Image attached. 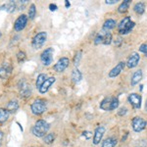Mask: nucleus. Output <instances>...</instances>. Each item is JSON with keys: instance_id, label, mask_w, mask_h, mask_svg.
Masks as SVG:
<instances>
[{"instance_id": "obj_9", "label": "nucleus", "mask_w": 147, "mask_h": 147, "mask_svg": "<svg viewBox=\"0 0 147 147\" xmlns=\"http://www.w3.org/2000/svg\"><path fill=\"white\" fill-rule=\"evenodd\" d=\"M69 64H70V60H69V58L63 57V58L59 59L58 62L54 65V70H55V72H57V73H62L68 68Z\"/></svg>"}, {"instance_id": "obj_27", "label": "nucleus", "mask_w": 147, "mask_h": 147, "mask_svg": "<svg viewBox=\"0 0 147 147\" xmlns=\"http://www.w3.org/2000/svg\"><path fill=\"white\" fill-rule=\"evenodd\" d=\"M129 3H130L129 0H125L124 2L121 3V5L119 6V8H118V11H119L120 13H125V12H127L129 7Z\"/></svg>"}, {"instance_id": "obj_44", "label": "nucleus", "mask_w": 147, "mask_h": 147, "mask_svg": "<svg viewBox=\"0 0 147 147\" xmlns=\"http://www.w3.org/2000/svg\"><path fill=\"white\" fill-rule=\"evenodd\" d=\"M30 147H34V146H30Z\"/></svg>"}, {"instance_id": "obj_4", "label": "nucleus", "mask_w": 147, "mask_h": 147, "mask_svg": "<svg viewBox=\"0 0 147 147\" xmlns=\"http://www.w3.org/2000/svg\"><path fill=\"white\" fill-rule=\"evenodd\" d=\"M134 22H132L131 19L129 17L124 18V20L121 21V23L118 26V30L121 34H127L132 30V28H134Z\"/></svg>"}, {"instance_id": "obj_8", "label": "nucleus", "mask_w": 147, "mask_h": 147, "mask_svg": "<svg viewBox=\"0 0 147 147\" xmlns=\"http://www.w3.org/2000/svg\"><path fill=\"white\" fill-rule=\"evenodd\" d=\"M147 122L144 119H142L140 117H136L134 118L131 122V125H132V129L136 132H140L142 131L146 127Z\"/></svg>"}, {"instance_id": "obj_32", "label": "nucleus", "mask_w": 147, "mask_h": 147, "mask_svg": "<svg viewBox=\"0 0 147 147\" xmlns=\"http://www.w3.org/2000/svg\"><path fill=\"white\" fill-rule=\"evenodd\" d=\"M80 58H82V52L80 51V52H78V53L76 54L75 59H74V63H75V65H76V66L79 65V62H80Z\"/></svg>"}, {"instance_id": "obj_2", "label": "nucleus", "mask_w": 147, "mask_h": 147, "mask_svg": "<svg viewBox=\"0 0 147 147\" xmlns=\"http://www.w3.org/2000/svg\"><path fill=\"white\" fill-rule=\"evenodd\" d=\"M119 99L118 97H106L101 101L100 109L104 111H113L119 106Z\"/></svg>"}, {"instance_id": "obj_36", "label": "nucleus", "mask_w": 147, "mask_h": 147, "mask_svg": "<svg viewBox=\"0 0 147 147\" xmlns=\"http://www.w3.org/2000/svg\"><path fill=\"white\" fill-rule=\"evenodd\" d=\"M82 136L86 137V139H89V138H90V137L92 136H91V132H89V131H84V134H82Z\"/></svg>"}, {"instance_id": "obj_18", "label": "nucleus", "mask_w": 147, "mask_h": 147, "mask_svg": "<svg viewBox=\"0 0 147 147\" xmlns=\"http://www.w3.org/2000/svg\"><path fill=\"white\" fill-rule=\"evenodd\" d=\"M102 32V35H103V42L102 44H105V45H109V44L112 42V34L111 32H109L108 30H101Z\"/></svg>"}, {"instance_id": "obj_12", "label": "nucleus", "mask_w": 147, "mask_h": 147, "mask_svg": "<svg viewBox=\"0 0 147 147\" xmlns=\"http://www.w3.org/2000/svg\"><path fill=\"white\" fill-rule=\"evenodd\" d=\"M139 60H140V56H139L138 53H136V52H134V53H131L129 57V59H127V66L129 67V69H134L136 68L137 65H138L139 63Z\"/></svg>"}, {"instance_id": "obj_20", "label": "nucleus", "mask_w": 147, "mask_h": 147, "mask_svg": "<svg viewBox=\"0 0 147 147\" xmlns=\"http://www.w3.org/2000/svg\"><path fill=\"white\" fill-rule=\"evenodd\" d=\"M0 8L3 9V10H6L7 12H9V13H12V12H14L15 11V9L17 8V5H16V2L10 1L6 4H3Z\"/></svg>"}, {"instance_id": "obj_30", "label": "nucleus", "mask_w": 147, "mask_h": 147, "mask_svg": "<svg viewBox=\"0 0 147 147\" xmlns=\"http://www.w3.org/2000/svg\"><path fill=\"white\" fill-rule=\"evenodd\" d=\"M17 60L19 63H23L26 60V53L24 51H19L17 53Z\"/></svg>"}, {"instance_id": "obj_3", "label": "nucleus", "mask_w": 147, "mask_h": 147, "mask_svg": "<svg viewBox=\"0 0 147 147\" xmlns=\"http://www.w3.org/2000/svg\"><path fill=\"white\" fill-rule=\"evenodd\" d=\"M46 106H47L46 101L44 100V99L38 98L32 103V105H30V110H32V113L34 114V115L40 116L46 111Z\"/></svg>"}, {"instance_id": "obj_6", "label": "nucleus", "mask_w": 147, "mask_h": 147, "mask_svg": "<svg viewBox=\"0 0 147 147\" xmlns=\"http://www.w3.org/2000/svg\"><path fill=\"white\" fill-rule=\"evenodd\" d=\"M53 53L54 50L52 47H48L40 54V61L44 66H49L53 62Z\"/></svg>"}, {"instance_id": "obj_11", "label": "nucleus", "mask_w": 147, "mask_h": 147, "mask_svg": "<svg viewBox=\"0 0 147 147\" xmlns=\"http://www.w3.org/2000/svg\"><path fill=\"white\" fill-rule=\"evenodd\" d=\"M12 72V66L9 63H3L0 66V79L6 80L9 78Z\"/></svg>"}, {"instance_id": "obj_10", "label": "nucleus", "mask_w": 147, "mask_h": 147, "mask_svg": "<svg viewBox=\"0 0 147 147\" xmlns=\"http://www.w3.org/2000/svg\"><path fill=\"white\" fill-rule=\"evenodd\" d=\"M127 100L134 109H140L141 107V95L137 93H131L127 97Z\"/></svg>"}, {"instance_id": "obj_15", "label": "nucleus", "mask_w": 147, "mask_h": 147, "mask_svg": "<svg viewBox=\"0 0 147 147\" xmlns=\"http://www.w3.org/2000/svg\"><path fill=\"white\" fill-rule=\"evenodd\" d=\"M125 66V62H120L117 66H116L115 68L112 69V70L110 71V73H109V77H110V78H116V77H118V76H119L120 74L123 72V70H124Z\"/></svg>"}, {"instance_id": "obj_25", "label": "nucleus", "mask_w": 147, "mask_h": 147, "mask_svg": "<svg viewBox=\"0 0 147 147\" xmlns=\"http://www.w3.org/2000/svg\"><path fill=\"white\" fill-rule=\"evenodd\" d=\"M46 80H47V76L45 74H40V75H38V77H37V79H36V82H35V85H36L37 88L39 89Z\"/></svg>"}, {"instance_id": "obj_29", "label": "nucleus", "mask_w": 147, "mask_h": 147, "mask_svg": "<svg viewBox=\"0 0 147 147\" xmlns=\"http://www.w3.org/2000/svg\"><path fill=\"white\" fill-rule=\"evenodd\" d=\"M35 15H36V9H35V5L34 4H32L30 6V9H28V18L30 20H34Z\"/></svg>"}, {"instance_id": "obj_23", "label": "nucleus", "mask_w": 147, "mask_h": 147, "mask_svg": "<svg viewBox=\"0 0 147 147\" xmlns=\"http://www.w3.org/2000/svg\"><path fill=\"white\" fill-rule=\"evenodd\" d=\"M32 94V89H30V85L23 84L21 87V96L23 97H28Z\"/></svg>"}, {"instance_id": "obj_17", "label": "nucleus", "mask_w": 147, "mask_h": 147, "mask_svg": "<svg viewBox=\"0 0 147 147\" xmlns=\"http://www.w3.org/2000/svg\"><path fill=\"white\" fill-rule=\"evenodd\" d=\"M142 79V71L141 70H137L136 72H134V74L132 75L131 80H130V84L131 85H136Z\"/></svg>"}, {"instance_id": "obj_7", "label": "nucleus", "mask_w": 147, "mask_h": 147, "mask_svg": "<svg viewBox=\"0 0 147 147\" xmlns=\"http://www.w3.org/2000/svg\"><path fill=\"white\" fill-rule=\"evenodd\" d=\"M28 20V17H27V15H25V14L20 15L17 18V20L15 21V23H14V30L16 32H22L24 28H26V26H27Z\"/></svg>"}, {"instance_id": "obj_14", "label": "nucleus", "mask_w": 147, "mask_h": 147, "mask_svg": "<svg viewBox=\"0 0 147 147\" xmlns=\"http://www.w3.org/2000/svg\"><path fill=\"white\" fill-rule=\"evenodd\" d=\"M54 82H55V78H54V77L48 78V79L44 82V84L41 85V87L39 88V92L41 94L46 93V92L49 90V88L52 86V84H53Z\"/></svg>"}, {"instance_id": "obj_21", "label": "nucleus", "mask_w": 147, "mask_h": 147, "mask_svg": "<svg viewBox=\"0 0 147 147\" xmlns=\"http://www.w3.org/2000/svg\"><path fill=\"white\" fill-rule=\"evenodd\" d=\"M10 113L5 108H0V124H3L6 121H8Z\"/></svg>"}, {"instance_id": "obj_34", "label": "nucleus", "mask_w": 147, "mask_h": 147, "mask_svg": "<svg viewBox=\"0 0 147 147\" xmlns=\"http://www.w3.org/2000/svg\"><path fill=\"white\" fill-rule=\"evenodd\" d=\"M122 42H123V39H122V37H120V36L116 37V39L114 40V43H115L116 46H121Z\"/></svg>"}, {"instance_id": "obj_39", "label": "nucleus", "mask_w": 147, "mask_h": 147, "mask_svg": "<svg viewBox=\"0 0 147 147\" xmlns=\"http://www.w3.org/2000/svg\"><path fill=\"white\" fill-rule=\"evenodd\" d=\"M118 0H106V4H116Z\"/></svg>"}, {"instance_id": "obj_16", "label": "nucleus", "mask_w": 147, "mask_h": 147, "mask_svg": "<svg viewBox=\"0 0 147 147\" xmlns=\"http://www.w3.org/2000/svg\"><path fill=\"white\" fill-rule=\"evenodd\" d=\"M6 110L8 111L10 114H14L15 112H17L19 109V103L17 100H10L7 103L6 105Z\"/></svg>"}, {"instance_id": "obj_35", "label": "nucleus", "mask_w": 147, "mask_h": 147, "mask_svg": "<svg viewBox=\"0 0 147 147\" xmlns=\"http://www.w3.org/2000/svg\"><path fill=\"white\" fill-rule=\"evenodd\" d=\"M127 113V109L125 107H123V108H121L120 111L118 112V115H119V116H124Z\"/></svg>"}, {"instance_id": "obj_28", "label": "nucleus", "mask_w": 147, "mask_h": 147, "mask_svg": "<svg viewBox=\"0 0 147 147\" xmlns=\"http://www.w3.org/2000/svg\"><path fill=\"white\" fill-rule=\"evenodd\" d=\"M54 139H55V134H48L43 137V141L46 144H51L53 143Z\"/></svg>"}, {"instance_id": "obj_38", "label": "nucleus", "mask_w": 147, "mask_h": 147, "mask_svg": "<svg viewBox=\"0 0 147 147\" xmlns=\"http://www.w3.org/2000/svg\"><path fill=\"white\" fill-rule=\"evenodd\" d=\"M49 8H50V11H56L57 5L56 4H50V5H49Z\"/></svg>"}, {"instance_id": "obj_42", "label": "nucleus", "mask_w": 147, "mask_h": 147, "mask_svg": "<svg viewBox=\"0 0 147 147\" xmlns=\"http://www.w3.org/2000/svg\"><path fill=\"white\" fill-rule=\"evenodd\" d=\"M145 110L147 111V100H146V103H145Z\"/></svg>"}, {"instance_id": "obj_22", "label": "nucleus", "mask_w": 147, "mask_h": 147, "mask_svg": "<svg viewBox=\"0 0 147 147\" xmlns=\"http://www.w3.org/2000/svg\"><path fill=\"white\" fill-rule=\"evenodd\" d=\"M82 79V75L79 69H74L72 72V80L74 82H79Z\"/></svg>"}, {"instance_id": "obj_26", "label": "nucleus", "mask_w": 147, "mask_h": 147, "mask_svg": "<svg viewBox=\"0 0 147 147\" xmlns=\"http://www.w3.org/2000/svg\"><path fill=\"white\" fill-rule=\"evenodd\" d=\"M115 26H116V22L114 20H112V19H109V20L106 21L105 23H104V25H103V30H112V28H115Z\"/></svg>"}, {"instance_id": "obj_24", "label": "nucleus", "mask_w": 147, "mask_h": 147, "mask_svg": "<svg viewBox=\"0 0 147 147\" xmlns=\"http://www.w3.org/2000/svg\"><path fill=\"white\" fill-rule=\"evenodd\" d=\"M134 10L137 15H142V14L144 13V11H145V5H144V3H142V2H138V3H136V5H134Z\"/></svg>"}, {"instance_id": "obj_19", "label": "nucleus", "mask_w": 147, "mask_h": 147, "mask_svg": "<svg viewBox=\"0 0 147 147\" xmlns=\"http://www.w3.org/2000/svg\"><path fill=\"white\" fill-rule=\"evenodd\" d=\"M118 140L114 137H108L102 142V147H115L117 145Z\"/></svg>"}, {"instance_id": "obj_5", "label": "nucleus", "mask_w": 147, "mask_h": 147, "mask_svg": "<svg viewBox=\"0 0 147 147\" xmlns=\"http://www.w3.org/2000/svg\"><path fill=\"white\" fill-rule=\"evenodd\" d=\"M47 39V32H40L34 36L32 40V46L34 49H39L44 45Z\"/></svg>"}, {"instance_id": "obj_43", "label": "nucleus", "mask_w": 147, "mask_h": 147, "mask_svg": "<svg viewBox=\"0 0 147 147\" xmlns=\"http://www.w3.org/2000/svg\"><path fill=\"white\" fill-rule=\"evenodd\" d=\"M1 36H2V34H1V32H0V38H1Z\"/></svg>"}, {"instance_id": "obj_13", "label": "nucleus", "mask_w": 147, "mask_h": 147, "mask_svg": "<svg viewBox=\"0 0 147 147\" xmlns=\"http://www.w3.org/2000/svg\"><path fill=\"white\" fill-rule=\"evenodd\" d=\"M104 134H105V127H104L103 125H99L98 127H96L95 131H94V136H93V144L97 145V144L100 143Z\"/></svg>"}, {"instance_id": "obj_31", "label": "nucleus", "mask_w": 147, "mask_h": 147, "mask_svg": "<svg viewBox=\"0 0 147 147\" xmlns=\"http://www.w3.org/2000/svg\"><path fill=\"white\" fill-rule=\"evenodd\" d=\"M103 42V35H102V32H98V34L96 35L95 39H94V43L96 44V45H98V44H100Z\"/></svg>"}, {"instance_id": "obj_41", "label": "nucleus", "mask_w": 147, "mask_h": 147, "mask_svg": "<svg viewBox=\"0 0 147 147\" xmlns=\"http://www.w3.org/2000/svg\"><path fill=\"white\" fill-rule=\"evenodd\" d=\"M65 5H66V7H67V8H68V7H70V2L66 0V1H65Z\"/></svg>"}, {"instance_id": "obj_33", "label": "nucleus", "mask_w": 147, "mask_h": 147, "mask_svg": "<svg viewBox=\"0 0 147 147\" xmlns=\"http://www.w3.org/2000/svg\"><path fill=\"white\" fill-rule=\"evenodd\" d=\"M139 51L142 52V53L147 57V44L146 43L141 44V45L139 46Z\"/></svg>"}, {"instance_id": "obj_1", "label": "nucleus", "mask_w": 147, "mask_h": 147, "mask_svg": "<svg viewBox=\"0 0 147 147\" xmlns=\"http://www.w3.org/2000/svg\"><path fill=\"white\" fill-rule=\"evenodd\" d=\"M50 129V125L44 120H38L35 122L32 129V132L36 137H44Z\"/></svg>"}, {"instance_id": "obj_37", "label": "nucleus", "mask_w": 147, "mask_h": 147, "mask_svg": "<svg viewBox=\"0 0 147 147\" xmlns=\"http://www.w3.org/2000/svg\"><path fill=\"white\" fill-rule=\"evenodd\" d=\"M136 147H147V140H142L140 142V144L136 146Z\"/></svg>"}, {"instance_id": "obj_40", "label": "nucleus", "mask_w": 147, "mask_h": 147, "mask_svg": "<svg viewBox=\"0 0 147 147\" xmlns=\"http://www.w3.org/2000/svg\"><path fill=\"white\" fill-rule=\"evenodd\" d=\"M3 137H4L3 131H1V130H0V147H1V145H2V140H3Z\"/></svg>"}]
</instances>
